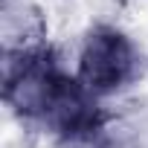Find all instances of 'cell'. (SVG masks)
<instances>
[{"mask_svg":"<svg viewBox=\"0 0 148 148\" xmlns=\"http://www.w3.org/2000/svg\"><path fill=\"white\" fill-rule=\"evenodd\" d=\"M64 73L58 70L52 52L47 47L18 49L6 55L3 64V99L6 105L29 119H44Z\"/></svg>","mask_w":148,"mask_h":148,"instance_id":"cell-1","label":"cell"},{"mask_svg":"<svg viewBox=\"0 0 148 148\" xmlns=\"http://www.w3.org/2000/svg\"><path fill=\"white\" fill-rule=\"evenodd\" d=\"M102 119L105 116L96 105V93H90L79 79H70V76H64L44 113V122L70 142L93 139L102 131Z\"/></svg>","mask_w":148,"mask_h":148,"instance_id":"cell-3","label":"cell"},{"mask_svg":"<svg viewBox=\"0 0 148 148\" xmlns=\"http://www.w3.org/2000/svg\"><path fill=\"white\" fill-rule=\"evenodd\" d=\"M136 67V52L131 41L110 26H99L87 35L79 55V82L90 93H110L122 87Z\"/></svg>","mask_w":148,"mask_h":148,"instance_id":"cell-2","label":"cell"}]
</instances>
